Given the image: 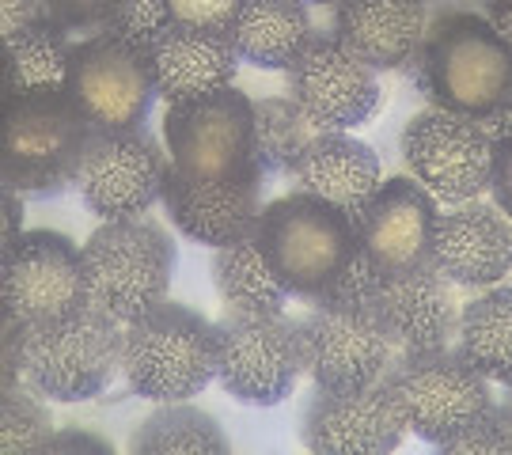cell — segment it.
Returning a JSON list of instances; mask_svg holds the SVG:
<instances>
[{
  "instance_id": "1",
  "label": "cell",
  "mask_w": 512,
  "mask_h": 455,
  "mask_svg": "<svg viewBox=\"0 0 512 455\" xmlns=\"http://www.w3.org/2000/svg\"><path fill=\"white\" fill-rule=\"evenodd\" d=\"M410 65V80L433 110L478 122L490 137L509 133L512 54L486 16L444 12L425 23Z\"/></svg>"
},
{
  "instance_id": "2",
  "label": "cell",
  "mask_w": 512,
  "mask_h": 455,
  "mask_svg": "<svg viewBox=\"0 0 512 455\" xmlns=\"http://www.w3.org/2000/svg\"><path fill=\"white\" fill-rule=\"evenodd\" d=\"M118 372L122 323L95 304L35 327L4 319V383L23 376L46 399L88 402L103 395Z\"/></svg>"
},
{
  "instance_id": "3",
  "label": "cell",
  "mask_w": 512,
  "mask_h": 455,
  "mask_svg": "<svg viewBox=\"0 0 512 455\" xmlns=\"http://www.w3.org/2000/svg\"><path fill=\"white\" fill-rule=\"evenodd\" d=\"M255 243L289 296L308 304L327 300L365 266L353 213L304 190L262 205Z\"/></svg>"
},
{
  "instance_id": "4",
  "label": "cell",
  "mask_w": 512,
  "mask_h": 455,
  "mask_svg": "<svg viewBox=\"0 0 512 455\" xmlns=\"http://www.w3.org/2000/svg\"><path fill=\"white\" fill-rule=\"evenodd\" d=\"M372 281L376 273L365 262L342 289L330 292L327 300H315L311 311L296 319L304 372L323 391H349L384 380L395 349L372 311Z\"/></svg>"
},
{
  "instance_id": "5",
  "label": "cell",
  "mask_w": 512,
  "mask_h": 455,
  "mask_svg": "<svg viewBox=\"0 0 512 455\" xmlns=\"http://www.w3.org/2000/svg\"><path fill=\"white\" fill-rule=\"evenodd\" d=\"M220 330L186 304L160 308L122 327V376L152 402H186L217 380Z\"/></svg>"
},
{
  "instance_id": "6",
  "label": "cell",
  "mask_w": 512,
  "mask_h": 455,
  "mask_svg": "<svg viewBox=\"0 0 512 455\" xmlns=\"http://www.w3.org/2000/svg\"><path fill=\"white\" fill-rule=\"evenodd\" d=\"M88 122L73 107L69 91H31L4 99V145L0 179L19 198H57L76 179L88 145Z\"/></svg>"
},
{
  "instance_id": "7",
  "label": "cell",
  "mask_w": 512,
  "mask_h": 455,
  "mask_svg": "<svg viewBox=\"0 0 512 455\" xmlns=\"http://www.w3.org/2000/svg\"><path fill=\"white\" fill-rule=\"evenodd\" d=\"M80 255L88 304L114 315L122 327L164 304L179 262L171 236L145 217L103 220Z\"/></svg>"
},
{
  "instance_id": "8",
  "label": "cell",
  "mask_w": 512,
  "mask_h": 455,
  "mask_svg": "<svg viewBox=\"0 0 512 455\" xmlns=\"http://www.w3.org/2000/svg\"><path fill=\"white\" fill-rule=\"evenodd\" d=\"M171 167L202 182L262 179L255 160V103L232 84L205 99L175 103L164 114Z\"/></svg>"
},
{
  "instance_id": "9",
  "label": "cell",
  "mask_w": 512,
  "mask_h": 455,
  "mask_svg": "<svg viewBox=\"0 0 512 455\" xmlns=\"http://www.w3.org/2000/svg\"><path fill=\"white\" fill-rule=\"evenodd\" d=\"M65 91L88 129H141L160 99L148 46L118 31L73 42Z\"/></svg>"
},
{
  "instance_id": "10",
  "label": "cell",
  "mask_w": 512,
  "mask_h": 455,
  "mask_svg": "<svg viewBox=\"0 0 512 455\" xmlns=\"http://www.w3.org/2000/svg\"><path fill=\"white\" fill-rule=\"evenodd\" d=\"M384 383L406 429L425 444H444L490 402V380L456 346L410 349L387 364Z\"/></svg>"
},
{
  "instance_id": "11",
  "label": "cell",
  "mask_w": 512,
  "mask_h": 455,
  "mask_svg": "<svg viewBox=\"0 0 512 455\" xmlns=\"http://www.w3.org/2000/svg\"><path fill=\"white\" fill-rule=\"evenodd\" d=\"M171 160L141 129H92L76 167V194L99 220H129L160 201Z\"/></svg>"
},
{
  "instance_id": "12",
  "label": "cell",
  "mask_w": 512,
  "mask_h": 455,
  "mask_svg": "<svg viewBox=\"0 0 512 455\" xmlns=\"http://www.w3.org/2000/svg\"><path fill=\"white\" fill-rule=\"evenodd\" d=\"M217 330V380L232 399L243 406H277L293 395L304 372L296 319L224 311Z\"/></svg>"
},
{
  "instance_id": "13",
  "label": "cell",
  "mask_w": 512,
  "mask_h": 455,
  "mask_svg": "<svg viewBox=\"0 0 512 455\" xmlns=\"http://www.w3.org/2000/svg\"><path fill=\"white\" fill-rule=\"evenodd\" d=\"M0 300L4 319H16L23 327L50 323L69 311L88 304L84 285V255L61 232H23L4 247L0 262Z\"/></svg>"
},
{
  "instance_id": "14",
  "label": "cell",
  "mask_w": 512,
  "mask_h": 455,
  "mask_svg": "<svg viewBox=\"0 0 512 455\" xmlns=\"http://www.w3.org/2000/svg\"><path fill=\"white\" fill-rule=\"evenodd\" d=\"M285 76H289V99L308 114L315 129L349 133L365 126L384 103L376 69L357 54H349L334 35H311Z\"/></svg>"
},
{
  "instance_id": "15",
  "label": "cell",
  "mask_w": 512,
  "mask_h": 455,
  "mask_svg": "<svg viewBox=\"0 0 512 455\" xmlns=\"http://www.w3.org/2000/svg\"><path fill=\"white\" fill-rule=\"evenodd\" d=\"M490 145V133L478 122L433 107L414 114L403 129L410 175L444 205L475 201L490 186Z\"/></svg>"
},
{
  "instance_id": "16",
  "label": "cell",
  "mask_w": 512,
  "mask_h": 455,
  "mask_svg": "<svg viewBox=\"0 0 512 455\" xmlns=\"http://www.w3.org/2000/svg\"><path fill=\"white\" fill-rule=\"evenodd\" d=\"M403 433V410L384 380L349 391L315 387L300 421V437L319 455H384L403 444Z\"/></svg>"
},
{
  "instance_id": "17",
  "label": "cell",
  "mask_w": 512,
  "mask_h": 455,
  "mask_svg": "<svg viewBox=\"0 0 512 455\" xmlns=\"http://www.w3.org/2000/svg\"><path fill=\"white\" fill-rule=\"evenodd\" d=\"M357 243L372 273H399L429 262V236L437 224V201L421 182L395 175L380 186L353 213Z\"/></svg>"
},
{
  "instance_id": "18",
  "label": "cell",
  "mask_w": 512,
  "mask_h": 455,
  "mask_svg": "<svg viewBox=\"0 0 512 455\" xmlns=\"http://www.w3.org/2000/svg\"><path fill=\"white\" fill-rule=\"evenodd\" d=\"M372 311L384 327L391 349H440L456 334V285L444 281L429 262L399 273H376Z\"/></svg>"
},
{
  "instance_id": "19",
  "label": "cell",
  "mask_w": 512,
  "mask_h": 455,
  "mask_svg": "<svg viewBox=\"0 0 512 455\" xmlns=\"http://www.w3.org/2000/svg\"><path fill=\"white\" fill-rule=\"evenodd\" d=\"M429 266L459 289H490L512 266V232L505 213L482 201H459L437 213L429 236Z\"/></svg>"
},
{
  "instance_id": "20",
  "label": "cell",
  "mask_w": 512,
  "mask_h": 455,
  "mask_svg": "<svg viewBox=\"0 0 512 455\" xmlns=\"http://www.w3.org/2000/svg\"><path fill=\"white\" fill-rule=\"evenodd\" d=\"M262 186L266 179L251 182H202L186 179L175 167H167L160 201H164L171 224L194 243L205 247H228L255 232L262 213Z\"/></svg>"
},
{
  "instance_id": "21",
  "label": "cell",
  "mask_w": 512,
  "mask_h": 455,
  "mask_svg": "<svg viewBox=\"0 0 512 455\" xmlns=\"http://www.w3.org/2000/svg\"><path fill=\"white\" fill-rule=\"evenodd\" d=\"M148 57H152L156 91L167 107L205 99L213 91L236 84L239 54L228 31L164 23L148 42Z\"/></svg>"
},
{
  "instance_id": "22",
  "label": "cell",
  "mask_w": 512,
  "mask_h": 455,
  "mask_svg": "<svg viewBox=\"0 0 512 455\" xmlns=\"http://www.w3.org/2000/svg\"><path fill=\"white\" fill-rule=\"evenodd\" d=\"M429 23L425 0H338L334 4V38L365 65L403 69L414 57Z\"/></svg>"
},
{
  "instance_id": "23",
  "label": "cell",
  "mask_w": 512,
  "mask_h": 455,
  "mask_svg": "<svg viewBox=\"0 0 512 455\" xmlns=\"http://www.w3.org/2000/svg\"><path fill=\"white\" fill-rule=\"evenodd\" d=\"M293 179L304 194L330 201L346 213H357L380 186V156L338 129H315L304 156L296 160Z\"/></svg>"
},
{
  "instance_id": "24",
  "label": "cell",
  "mask_w": 512,
  "mask_h": 455,
  "mask_svg": "<svg viewBox=\"0 0 512 455\" xmlns=\"http://www.w3.org/2000/svg\"><path fill=\"white\" fill-rule=\"evenodd\" d=\"M228 35L239 61L285 73L315 35L308 0H247Z\"/></svg>"
},
{
  "instance_id": "25",
  "label": "cell",
  "mask_w": 512,
  "mask_h": 455,
  "mask_svg": "<svg viewBox=\"0 0 512 455\" xmlns=\"http://www.w3.org/2000/svg\"><path fill=\"white\" fill-rule=\"evenodd\" d=\"M456 349L486 380L509 387L512 380V289L490 285L456 315Z\"/></svg>"
},
{
  "instance_id": "26",
  "label": "cell",
  "mask_w": 512,
  "mask_h": 455,
  "mask_svg": "<svg viewBox=\"0 0 512 455\" xmlns=\"http://www.w3.org/2000/svg\"><path fill=\"white\" fill-rule=\"evenodd\" d=\"M213 285L224 311H243V315H285L289 289L277 281L270 262L262 258L255 243V232L239 243L217 247L213 255Z\"/></svg>"
},
{
  "instance_id": "27",
  "label": "cell",
  "mask_w": 512,
  "mask_h": 455,
  "mask_svg": "<svg viewBox=\"0 0 512 455\" xmlns=\"http://www.w3.org/2000/svg\"><path fill=\"white\" fill-rule=\"evenodd\" d=\"M69 54L73 35H65L50 16L4 38V99L31 91H65Z\"/></svg>"
},
{
  "instance_id": "28",
  "label": "cell",
  "mask_w": 512,
  "mask_h": 455,
  "mask_svg": "<svg viewBox=\"0 0 512 455\" xmlns=\"http://www.w3.org/2000/svg\"><path fill=\"white\" fill-rule=\"evenodd\" d=\"M133 455H224L228 437L213 414L190 402H160L129 440Z\"/></svg>"
},
{
  "instance_id": "29",
  "label": "cell",
  "mask_w": 512,
  "mask_h": 455,
  "mask_svg": "<svg viewBox=\"0 0 512 455\" xmlns=\"http://www.w3.org/2000/svg\"><path fill=\"white\" fill-rule=\"evenodd\" d=\"M315 126L289 95L258 99L255 103V160L262 179L293 175L296 160L304 156Z\"/></svg>"
},
{
  "instance_id": "30",
  "label": "cell",
  "mask_w": 512,
  "mask_h": 455,
  "mask_svg": "<svg viewBox=\"0 0 512 455\" xmlns=\"http://www.w3.org/2000/svg\"><path fill=\"white\" fill-rule=\"evenodd\" d=\"M50 437H54V418H50V406L42 402V395L27 380L4 383V399H0V452H46V440Z\"/></svg>"
},
{
  "instance_id": "31",
  "label": "cell",
  "mask_w": 512,
  "mask_h": 455,
  "mask_svg": "<svg viewBox=\"0 0 512 455\" xmlns=\"http://www.w3.org/2000/svg\"><path fill=\"white\" fill-rule=\"evenodd\" d=\"M444 455H505L512 448V414L505 402H486L456 437L437 444Z\"/></svg>"
},
{
  "instance_id": "32",
  "label": "cell",
  "mask_w": 512,
  "mask_h": 455,
  "mask_svg": "<svg viewBox=\"0 0 512 455\" xmlns=\"http://www.w3.org/2000/svg\"><path fill=\"white\" fill-rule=\"evenodd\" d=\"M42 8L65 35L92 38L118 23L126 0H42Z\"/></svg>"
},
{
  "instance_id": "33",
  "label": "cell",
  "mask_w": 512,
  "mask_h": 455,
  "mask_svg": "<svg viewBox=\"0 0 512 455\" xmlns=\"http://www.w3.org/2000/svg\"><path fill=\"white\" fill-rule=\"evenodd\" d=\"M247 0H164L167 23L186 27H209V31H232Z\"/></svg>"
},
{
  "instance_id": "34",
  "label": "cell",
  "mask_w": 512,
  "mask_h": 455,
  "mask_svg": "<svg viewBox=\"0 0 512 455\" xmlns=\"http://www.w3.org/2000/svg\"><path fill=\"white\" fill-rule=\"evenodd\" d=\"M38 19H46L42 0H0V42L35 27Z\"/></svg>"
},
{
  "instance_id": "35",
  "label": "cell",
  "mask_w": 512,
  "mask_h": 455,
  "mask_svg": "<svg viewBox=\"0 0 512 455\" xmlns=\"http://www.w3.org/2000/svg\"><path fill=\"white\" fill-rule=\"evenodd\" d=\"M46 452H99L110 455V444L99 437H88V433H76V429H65V433H54L46 440Z\"/></svg>"
},
{
  "instance_id": "36",
  "label": "cell",
  "mask_w": 512,
  "mask_h": 455,
  "mask_svg": "<svg viewBox=\"0 0 512 455\" xmlns=\"http://www.w3.org/2000/svg\"><path fill=\"white\" fill-rule=\"evenodd\" d=\"M19 220H23V205H19V194L4 190V247H12L19 239Z\"/></svg>"
},
{
  "instance_id": "37",
  "label": "cell",
  "mask_w": 512,
  "mask_h": 455,
  "mask_svg": "<svg viewBox=\"0 0 512 455\" xmlns=\"http://www.w3.org/2000/svg\"><path fill=\"white\" fill-rule=\"evenodd\" d=\"M308 4H338V0H308Z\"/></svg>"
},
{
  "instance_id": "38",
  "label": "cell",
  "mask_w": 512,
  "mask_h": 455,
  "mask_svg": "<svg viewBox=\"0 0 512 455\" xmlns=\"http://www.w3.org/2000/svg\"><path fill=\"white\" fill-rule=\"evenodd\" d=\"M486 4H494V0H486Z\"/></svg>"
}]
</instances>
